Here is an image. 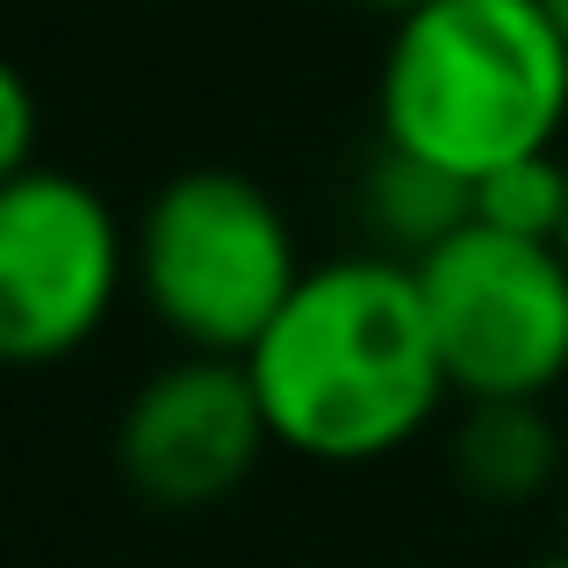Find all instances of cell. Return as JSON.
I'll list each match as a JSON object with an SVG mask.
<instances>
[{
    "label": "cell",
    "instance_id": "52a82bcc",
    "mask_svg": "<svg viewBox=\"0 0 568 568\" xmlns=\"http://www.w3.org/2000/svg\"><path fill=\"white\" fill-rule=\"evenodd\" d=\"M454 475L483 504H532L561 475V432L540 410V396L468 403L454 432Z\"/></svg>",
    "mask_w": 568,
    "mask_h": 568
},
{
    "label": "cell",
    "instance_id": "3957f363",
    "mask_svg": "<svg viewBox=\"0 0 568 568\" xmlns=\"http://www.w3.org/2000/svg\"><path fill=\"white\" fill-rule=\"evenodd\" d=\"M295 281L303 245L252 173L187 166L130 223V288L144 295L159 332L181 338V353L245 361Z\"/></svg>",
    "mask_w": 568,
    "mask_h": 568
},
{
    "label": "cell",
    "instance_id": "6da1fadb",
    "mask_svg": "<svg viewBox=\"0 0 568 568\" xmlns=\"http://www.w3.org/2000/svg\"><path fill=\"white\" fill-rule=\"evenodd\" d=\"M245 367L274 446L317 468H375L403 454L454 396L417 266L375 245L303 266Z\"/></svg>",
    "mask_w": 568,
    "mask_h": 568
},
{
    "label": "cell",
    "instance_id": "8fae6325",
    "mask_svg": "<svg viewBox=\"0 0 568 568\" xmlns=\"http://www.w3.org/2000/svg\"><path fill=\"white\" fill-rule=\"evenodd\" d=\"M361 8H375V14H388V22H396V14H410L417 0H361Z\"/></svg>",
    "mask_w": 568,
    "mask_h": 568
},
{
    "label": "cell",
    "instance_id": "ba28073f",
    "mask_svg": "<svg viewBox=\"0 0 568 568\" xmlns=\"http://www.w3.org/2000/svg\"><path fill=\"white\" fill-rule=\"evenodd\" d=\"M361 216H367L375 252H396V260L417 266L432 245H446V237L475 216V194L446 166H432V159H417V152H403V144L382 138L375 159H367V173H361Z\"/></svg>",
    "mask_w": 568,
    "mask_h": 568
},
{
    "label": "cell",
    "instance_id": "7a4b0ae2",
    "mask_svg": "<svg viewBox=\"0 0 568 568\" xmlns=\"http://www.w3.org/2000/svg\"><path fill=\"white\" fill-rule=\"evenodd\" d=\"M382 138L454 181L555 152L568 130V43L540 0H417L388 22L375 80Z\"/></svg>",
    "mask_w": 568,
    "mask_h": 568
},
{
    "label": "cell",
    "instance_id": "9c48e42d",
    "mask_svg": "<svg viewBox=\"0 0 568 568\" xmlns=\"http://www.w3.org/2000/svg\"><path fill=\"white\" fill-rule=\"evenodd\" d=\"M468 194H475V223H497V231L547 237V245H555L561 223H568V159L561 152L511 159V166L483 173Z\"/></svg>",
    "mask_w": 568,
    "mask_h": 568
},
{
    "label": "cell",
    "instance_id": "4fadbf2b",
    "mask_svg": "<svg viewBox=\"0 0 568 568\" xmlns=\"http://www.w3.org/2000/svg\"><path fill=\"white\" fill-rule=\"evenodd\" d=\"M532 568H568V547H561V555H540V561H532Z\"/></svg>",
    "mask_w": 568,
    "mask_h": 568
},
{
    "label": "cell",
    "instance_id": "277c9868",
    "mask_svg": "<svg viewBox=\"0 0 568 568\" xmlns=\"http://www.w3.org/2000/svg\"><path fill=\"white\" fill-rule=\"evenodd\" d=\"M417 288L460 403L547 396L568 375V260L547 237L468 216L417 260Z\"/></svg>",
    "mask_w": 568,
    "mask_h": 568
},
{
    "label": "cell",
    "instance_id": "8992f818",
    "mask_svg": "<svg viewBox=\"0 0 568 568\" xmlns=\"http://www.w3.org/2000/svg\"><path fill=\"white\" fill-rule=\"evenodd\" d=\"M274 446L266 403L237 353H181L130 388L115 417V475L152 511H216Z\"/></svg>",
    "mask_w": 568,
    "mask_h": 568
},
{
    "label": "cell",
    "instance_id": "30bf717a",
    "mask_svg": "<svg viewBox=\"0 0 568 568\" xmlns=\"http://www.w3.org/2000/svg\"><path fill=\"white\" fill-rule=\"evenodd\" d=\"M43 166L37 159V87H29L22 65L0 72V181Z\"/></svg>",
    "mask_w": 568,
    "mask_h": 568
},
{
    "label": "cell",
    "instance_id": "7c38bea8",
    "mask_svg": "<svg viewBox=\"0 0 568 568\" xmlns=\"http://www.w3.org/2000/svg\"><path fill=\"white\" fill-rule=\"evenodd\" d=\"M547 14H555V29H561V43H568V0H540Z\"/></svg>",
    "mask_w": 568,
    "mask_h": 568
},
{
    "label": "cell",
    "instance_id": "5bb4252c",
    "mask_svg": "<svg viewBox=\"0 0 568 568\" xmlns=\"http://www.w3.org/2000/svg\"><path fill=\"white\" fill-rule=\"evenodd\" d=\"M555 252H561V260H568V223H561V237H555Z\"/></svg>",
    "mask_w": 568,
    "mask_h": 568
},
{
    "label": "cell",
    "instance_id": "5b68a950",
    "mask_svg": "<svg viewBox=\"0 0 568 568\" xmlns=\"http://www.w3.org/2000/svg\"><path fill=\"white\" fill-rule=\"evenodd\" d=\"M130 288V231L109 194L65 166L0 181V353L58 367L109 324Z\"/></svg>",
    "mask_w": 568,
    "mask_h": 568
}]
</instances>
